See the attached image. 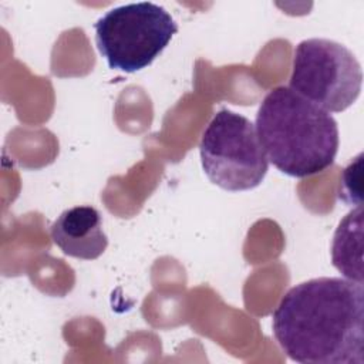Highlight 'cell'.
Here are the masks:
<instances>
[{
    "instance_id": "2",
    "label": "cell",
    "mask_w": 364,
    "mask_h": 364,
    "mask_svg": "<svg viewBox=\"0 0 364 364\" xmlns=\"http://www.w3.org/2000/svg\"><path fill=\"white\" fill-rule=\"evenodd\" d=\"M255 127L269 162L289 176L320 173L337 156L340 136L334 117L289 87L267 92Z\"/></svg>"
},
{
    "instance_id": "5",
    "label": "cell",
    "mask_w": 364,
    "mask_h": 364,
    "mask_svg": "<svg viewBox=\"0 0 364 364\" xmlns=\"http://www.w3.org/2000/svg\"><path fill=\"white\" fill-rule=\"evenodd\" d=\"M363 70L357 57L328 38L300 41L293 54L289 88L328 112H341L360 97Z\"/></svg>"
},
{
    "instance_id": "6",
    "label": "cell",
    "mask_w": 364,
    "mask_h": 364,
    "mask_svg": "<svg viewBox=\"0 0 364 364\" xmlns=\"http://www.w3.org/2000/svg\"><path fill=\"white\" fill-rule=\"evenodd\" d=\"M50 233L64 255L82 260L98 259L108 246L101 213L90 205L63 210L53 222Z\"/></svg>"
},
{
    "instance_id": "1",
    "label": "cell",
    "mask_w": 364,
    "mask_h": 364,
    "mask_svg": "<svg viewBox=\"0 0 364 364\" xmlns=\"http://www.w3.org/2000/svg\"><path fill=\"white\" fill-rule=\"evenodd\" d=\"M284 354L300 364H364V287L316 277L289 289L272 316Z\"/></svg>"
},
{
    "instance_id": "7",
    "label": "cell",
    "mask_w": 364,
    "mask_h": 364,
    "mask_svg": "<svg viewBox=\"0 0 364 364\" xmlns=\"http://www.w3.org/2000/svg\"><path fill=\"white\" fill-rule=\"evenodd\" d=\"M363 206L358 205L338 223L333 237L331 260L348 280L363 283Z\"/></svg>"
},
{
    "instance_id": "3",
    "label": "cell",
    "mask_w": 364,
    "mask_h": 364,
    "mask_svg": "<svg viewBox=\"0 0 364 364\" xmlns=\"http://www.w3.org/2000/svg\"><path fill=\"white\" fill-rule=\"evenodd\" d=\"M94 28L108 67L131 74L152 64L176 34L178 24L162 6L139 1L108 10Z\"/></svg>"
},
{
    "instance_id": "4",
    "label": "cell",
    "mask_w": 364,
    "mask_h": 364,
    "mask_svg": "<svg viewBox=\"0 0 364 364\" xmlns=\"http://www.w3.org/2000/svg\"><path fill=\"white\" fill-rule=\"evenodd\" d=\"M199 155L209 181L229 192L259 186L269 169L255 124L226 108L216 112L205 128Z\"/></svg>"
}]
</instances>
